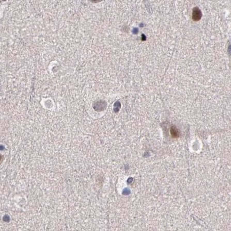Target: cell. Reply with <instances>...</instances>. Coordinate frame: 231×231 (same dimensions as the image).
<instances>
[{"label":"cell","instance_id":"1","mask_svg":"<svg viewBox=\"0 0 231 231\" xmlns=\"http://www.w3.org/2000/svg\"><path fill=\"white\" fill-rule=\"evenodd\" d=\"M193 19L194 20L198 21L200 20L201 18V11L198 8H195L193 9Z\"/></svg>","mask_w":231,"mask_h":231},{"label":"cell","instance_id":"2","mask_svg":"<svg viewBox=\"0 0 231 231\" xmlns=\"http://www.w3.org/2000/svg\"><path fill=\"white\" fill-rule=\"evenodd\" d=\"M92 1H94V2H98V1H100L101 0H91Z\"/></svg>","mask_w":231,"mask_h":231}]
</instances>
